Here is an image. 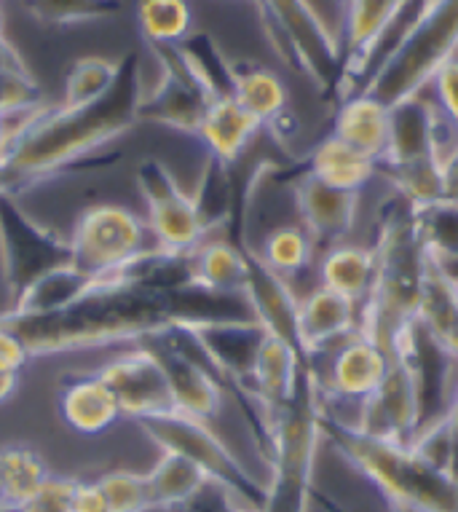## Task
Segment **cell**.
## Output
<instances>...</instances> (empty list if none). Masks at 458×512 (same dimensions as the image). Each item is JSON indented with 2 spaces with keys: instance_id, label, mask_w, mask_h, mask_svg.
I'll use <instances>...</instances> for the list:
<instances>
[{
  "instance_id": "cell-32",
  "label": "cell",
  "mask_w": 458,
  "mask_h": 512,
  "mask_svg": "<svg viewBox=\"0 0 458 512\" xmlns=\"http://www.w3.org/2000/svg\"><path fill=\"white\" fill-rule=\"evenodd\" d=\"M209 478L188 462L185 456L161 451L156 467L148 472L150 499H153V512H169L185 504L193 494H199L207 486Z\"/></svg>"
},
{
  "instance_id": "cell-23",
  "label": "cell",
  "mask_w": 458,
  "mask_h": 512,
  "mask_svg": "<svg viewBox=\"0 0 458 512\" xmlns=\"http://www.w3.org/2000/svg\"><path fill=\"white\" fill-rule=\"evenodd\" d=\"M260 129L263 126L258 118H252L234 97H228V100H215L209 105L196 137L207 145L212 159L223 161L225 167H234L247 153L252 140L258 137Z\"/></svg>"
},
{
  "instance_id": "cell-33",
  "label": "cell",
  "mask_w": 458,
  "mask_h": 512,
  "mask_svg": "<svg viewBox=\"0 0 458 512\" xmlns=\"http://www.w3.org/2000/svg\"><path fill=\"white\" fill-rule=\"evenodd\" d=\"M46 105L43 89L25 65L17 46L0 33V118L22 116Z\"/></svg>"
},
{
  "instance_id": "cell-16",
  "label": "cell",
  "mask_w": 458,
  "mask_h": 512,
  "mask_svg": "<svg viewBox=\"0 0 458 512\" xmlns=\"http://www.w3.org/2000/svg\"><path fill=\"white\" fill-rule=\"evenodd\" d=\"M97 376L116 395L121 416L126 419L140 421L177 411L167 376H164L159 360L145 346H132L126 352L116 354L113 360H108L97 370Z\"/></svg>"
},
{
  "instance_id": "cell-15",
  "label": "cell",
  "mask_w": 458,
  "mask_h": 512,
  "mask_svg": "<svg viewBox=\"0 0 458 512\" xmlns=\"http://www.w3.org/2000/svg\"><path fill=\"white\" fill-rule=\"evenodd\" d=\"M458 148V132L442 110L421 94L389 108V148L378 167H397L413 161L440 159L442 164Z\"/></svg>"
},
{
  "instance_id": "cell-40",
  "label": "cell",
  "mask_w": 458,
  "mask_h": 512,
  "mask_svg": "<svg viewBox=\"0 0 458 512\" xmlns=\"http://www.w3.org/2000/svg\"><path fill=\"white\" fill-rule=\"evenodd\" d=\"M97 483H100L102 494H105L108 512H153L148 475L116 470L102 475Z\"/></svg>"
},
{
  "instance_id": "cell-17",
  "label": "cell",
  "mask_w": 458,
  "mask_h": 512,
  "mask_svg": "<svg viewBox=\"0 0 458 512\" xmlns=\"http://www.w3.org/2000/svg\"><path fill=\"white\" fill-rule=\"evenodd\" d=\"M359 403V416L351 424L357 432L384 443L410 445L416 435L418 403L405 362L392 360L384 381Z\"/></svg>"
},
{
  "instance_id": "cell-43",
  "label": "cell",
  "mask_w": 458,
  "mask_h": 512,
  "mask_svg": "<svg viewBox=\"0 0 458 512\" xmlns=\"http://www.w3.org/2000/svg\"><path fill=\"white\" fill-rule=\"evenodd\" d=\"M73 512H108V502L102 494L100 483H75L73 494Z\"/></svg>"
},
{
  "instance_id": "cell-39",
  "label": "cell",
  "mask_w": 458,
  "mask_h": 512,
  "mask_svg": "<svg viewBox=\"0 0 458 512\" xmlns=\"http://www.w3.org/2000/svg\"><path fill=\"white\" fill-rule=\"evenodd\" d=\"M116 78L118 59H75V65L70 68V73H67L65 78V100H62V105H67V108H78V105H89V102L100 100L102 94L116 84Z\"/></svg>"
},
{
  "instance_id": "cell-28",
  "label": "cell",
  "mask_w": 458,
  "mask_h": 512,
  "mask_svg": "<svg viewBox=\"0 0 458 512\" xmlns=\"http://www.w3.org/2000/svg\"><path fill=\"white\" fill-rule=\"evenodd\" d=\"M306 172L322 180V183L341 188V191H354V194H359L378 175L373 159H367L365 153L354 151L351 145H346L335 135L325 137L309 153Z\"/></svg>"
},
{
  "instance_id": "cell-1",
  "label": "cell",
  "mask_w": 458,
  "mask_h": 512,
  "mask_svg": "<svg viewBox=\"0 0 458 512\" xmlns=\"http://www.w3.org/2000/svg\"><path fill=\"white\" fill-rule=\"evenodd\" d=\"M252 319L255 311L244 293H215L199 285L153 290L110 277L81 301L54 314L19 317L3 311L0 328H9L25 344L30 357H49L102 346H137L145 338L177 328Z\"/></svg>"
},
{
  "instance_id": "cell-19",
  "label": "cell",
  "mask_w": 458,
  "mask_h": 512,
  "mask_svg": "<svg viewBox=\"0 0 458 512\" xmlns=\"http://www.w3.org/2000/svg\"><path fill=\"white\" fill-rule=\"evenodd\" d=\"M244 295L255 311V319L266 328L268 336L279 338L290 349H295L300 357H306L298 325L300 301L292 293V287L287 285V279L268 269L250 244H247V287H244Z\"/></svg>"
},
{
  "instance_id": "cell-35",
  "label": "cell",
  "mask_w": 458,
  "mask_h": 512,
  "mask_svg": "<svg viewBox=\"0 0 458 512\" xmlns=\"http://www.w3.org/2000/svg\"><path fill=\"white\" fill-rule=\"evenodd\" d=\"M177 49L183 51L193 73L207 86L212 100H228L234 97V62L225 57L215 38L209 33H188L183 41L177 43Z\"/></svg>"
},
{
  "instance_id": "cell-30",
  "label": "cell",
  "mask_w": 458,
  "mask_h": 512,
  "mask_svg": "<svg viewBox=\"0 0 458 512\" xmlns=\"http://www.w3.org/2000/svg\"><path fill=\"white\" fill-rule=\"evenodd\" d=\"M234 100L252 118H258L263 129L290 110L282 78L258 62H234Z\"/></svg>"
},
{
  "instance_id": "cell-45",
  "label": "cell",
  "mask_w": 458,
  "mask_h": 512,
  "mask_svg": "<svg viewBox=\"0 0 458 512\" xmlns=\"http://www.w3.org/2000/svg\"><path fill=\"white\" fill-rule=\"evenodd\" d=\"M440 266H442V271H445V274H448V277L453 279V282H458V261L440 263Z\"/></svg>"
},
{
  "instance_id": "cell-5",
  "label": "cell",
  "mask_w": 458,
  "mask_h": 512,
  "mask_svg": "<svg viewBox=\"0 0 458 512\" xmlns=\"http://www.w3.org/2000/svg\"><path fill=\"white\" fill-rule=\"evenodd\" d=\"M322 381L314 362H303L295 392L268 424L271 480L260 512H309L314 494V462L322 440Z\"/></svg>"
},
{
  "instance_id": "cell-18",
  "label": "cell",
  "mask_w": 458,
  "mask_h": 512,
  "mask_svg": "<svg viewBox=\"0 0 458 512\" xmlns=\"http://www.w3.org/2000/svg\"><path fill=\"white\" fill-rule=\"evenodd\" d=\"M292 196H295L300 226L306 228L314 247H325V252L335 244H343L357 223L359 194L333 188L309 172H303L295 180Z\"/></svg>"
},
{
  "instance_id": "cell-29",
  "label": "cell",
  "mask_w": 458,
  "mask_h": 512,
  "mask_svg": "<svg viewBox=\"0 0 458 512\" xmlns=\"http://www.w3.org/2000/svg\"><path fill=\"white\" fill-rule=\"evenodd\" d=\"M196 285L215 293H244L247 287V244L207 239L193 250Z\"/></svg>"
},
{
  "instance_id": "cell-42",
  "label": "cell",
  "mask_w": 458,
  "mask_h": 512,
  "mask_svg": "<svg viewBox=\"0 0 458 512\" xmlns=\"http://www.w3.org/2000/svg\"><path fill=\"white\" fill-rule=\"evenodd\" d=\"M432 84L434 92H437V100H440L437 108L442 110V116L448 118L458 132V54L434 76Z\"/></svg>"
},
{
  "instance_id": "cell-48",
  "label": "cell",
  "mask_w": 458,
  "mask_h": 512,
  "mask_svg": "<svg viewBox=\"0 0 458 512\" xmlns=\"http://www.w3.org/2000/svg\"><path fill=\"white\" fill-rule=\"evenodd\" d=\"M247 3H252V6H258V0H247Z\"/></svg>"
},
{
  "instance_id": "cell-26",
  "label": "cell",
  "mask_w": 458,
  "mask_h": 512,
  "mask_svg": "<svg viewBox=\"0 0 458 512\" xmlns=\"http://www.w3.org/2000/svg\"><path fill=\"white\" fill-rule=\"evenodd\" d=\"M59 413L78 435H102L121 419L116 395L97 373L70 381L59 395Z\"/></svg>"
},
{
  "instance_id": "cell-24",
  "label": "cell",
  "mask_w": 458,
  "mask_h": 512,
  "mask_svg": "<svg viewBox=\"0 0 458 512\" xmlns=\"http://www.w3.org/2000/svg\"><path fill=\"white\" fill-rule=\"evenodd\" d=\"M333 135L378 164L389 148V108L370 94H354L338 105Z\"/></svg>"
},
{
  "instance_id": "cell-21",
  "label": "cell",
  "mask_w": 458,
  "mask_h": 512,
  "mask_svg": "<svg viewBox=\"0 0 458 512\" xmlns=\"http://www.w3.org/2000/svg\"><path fill=\"white\" fill-rule=\"evenodd\" d=\"M298 325L306 357L314 360L322 349L333 346L335 341L349 338L351 333H357V303H351L349 298H343V295L333 293L327 287H317L314 293H309L300 301Z\"/></svg>"
},
{
  "instance_id": "cell-47",
  "label": "cell",
  "mask_w": 458,
  "mask_h": 512,
  "mask_svg": "<svg viewBox=\"0 0 458 512\" xmlns=\"http://www.w3.org/2000/svg\"><path fill=\"white\" fill-rule=\"evenodd\" d=\"M6 126H9V118H0V143H3V135H6Z\"/></svg>"
},
{
  "instance_id": "cell-46",
  "label": "cell",
  "mask_w": 458,
  "mask_h": 512,
  "mask_svg": "<svg viewBox=\"0 0 458 512\" xmlns=\"http://www.w3.org/2000/svg\"><path fill=\"white\" fill-rule=\"evenodd\" d=\"M234 512H260V510H255V507H247V504H242V502H236Z\"/></svg>"
},
{
  "instance_id": "cell-25",
  "label": "cell",
  "mask_w": 458,
  "mask_h": 512,
  "mask_svg": "<svg viewBox=\"0 0 458 512\" xmlns=\"http://www.w3.org/2000/svg\"><path fill=\"white\" fill-rule=\"evenodd\" d=\"M102 282H108V279H97L73 263H65V266H57V269L46 271L43 277L35 279L33 285L11 303L9 311L19 314V317L54 314V311H62L73 306L75 301H81L86 293H92L94 287H100Z\"/></svg>"
},
{
  "instance_id": "cell-36",
  "label": "cell",
  "mask_w": 458,
  "mask_h": 512,
  "mask_svg": "<svg viewBox=\"0 0 458 512\" xmlns=\"http://www.w3.org/2000/svg\"><path fill=\"white\" fill-rule=\"evenodd\" d=\"M134 17L150 49L177 46L191 33L193 25V9L188 0H137Z\"/></svg>"
},
{
  "instance_id": "cell-38",
  "label": "cell",
  "mask_w": 458,
  "mask_h": 512,
  "mask_svg": "<svg viewBox=\"0 0 458 512\" xmlns=\"http://www.w3.org/2000/svg\"><path fill=\"white\" fill-rule=\"evenodd\" d=\"M22 3L41 25L51 27L113 19L124 11V0H22Z\"/></svg>"
},
{
  "instance_id": "cell-14",
  "label": "cell",
  "mask_w": 458,
  "mask_h": 512,
  "mask_svg": "<svg viewBox=\"0 0 458 512\" xmlns=\"http://www.w3.org/2000/svg\"><path fill=\"white\" fill-rule=\"evenodd\" d=\"M150 54L159 59L161 78L156 89L142 97L137 121L177 129L185 135H199L201 121L212 105V94L193 73L188 59L177 46H153Z\"/></svg>"
},
{
  "instance_id": "cell-10",
  "label": "cell",
  "mask_w": 458,
  "mask_h": 512,
  "mask_svg": "<svg viewBox=\"0 0 458 512\" xmlns=\"http://www.w3.org/2000/svg\"><path fill=\"white\" fill-rule=\"evenodd\" d=\"M405 362L416 389L418 421L413 440L448 419L458 395V354L442 341L424 317H416L405 330L397 357ZM410 440V443H413Z\"/></svg>"
},
{
  "instance_id": "cell-6",
  "label": "cell",
  "mask_w": 458,
  "mask_h": 512,
  "mask_svg": "<svg viewBox=\"0 0 458 512\" xmlns=\"http://www.w3.org/2000/svg\"><path fill=\"white\" fill-rule=\"evenodd\" d=\"M458 54V0H429L405 41L397 46L359 94H370L386 108L418 97Z\"/></svg>"
},
{
  "instance_id": "cell-41",
  "label": "cell",
  "mask_w": 458,
  "mask_h": 512,
  "mask_svg": "<svg viewBox=\"0 0 458 512\" xmlns=\"http://www.w3.org/2000/svg\"><path fill=\"white\" fill-rule=\"evenodd\" d=\"M75 483L78 480L49 475L46 483L14 512H73Z\"/></svg>"
},
{
  "instance_id": "cell-7",
  "label": "cell",
  "mask_w": 458,
  "mask_h": 512,
  "mask_svg": "<svg viewBox=\"0 0 458 512\" xmlns=\"http://www.w3.org/2000/svg\"><path fill=\"white\" fill-rule=\"evenodd\" d=\"M255 9L276 54L333 100L341 49L309 0H258Z\"/></svg>"
},
{
  "instance_id": "cell-27",
  "label": "cell",
  "mask_w": 458,
  "mask_h": 512,
  "mask_svg": "<svg viewBox=\"0 0 458 512\" xmlns=\"http://www.w3.org/2000/svg\"><path fill=\"white\" fill-rule=\"evenodd\" d=\"M375 277V255L373 247H359V244H335L325 252L319 279L327 290L349 298L351 303L367 301Z\"/></svg>"
},
{
  "instance_id": "cell-12",
  "label": "cell",
  "mask_w": 458,
  "mask_h": 512,
  "mask_svg": "<svg viewBox=\"0 0 458 512\" xmlns=\"http://www.w3.org/2000/svg\"><path fill=\"white\" fill-rule=\"evenodd\" d=\"M137 346H145L159 360L177 411L201 421L215 419L223 408L225 384L188 330H169L161 336L145 338Z\"/></svg>"
},
{
  "instance_id": "cell-44",
  "label": "cell",
  "mask_w": 458,
  "mask_h": 512,
  "mask_svg": "<svg viewBox=\"0 0 458 512\" xmlns=\"http://www.w3.org/2000/svg\"><path fill=\"white\" fill-rule=\"evenodd\" d=\"M19 376L14 373H0V403H6L14 392H17Z\"/></svg>"
},
{
  "instance_id": "cell-34",
  "label": "cell",
  "mask_w": 458,
  "mask_h": 512,
  "mask_svg": "<svg viewBox=\"0 0 458 512\" xmlns=\"http://www.w3.org/2000/svg\"><path fill=\"white\" fill-rule=\"evenodd\" d=\"M413 226L424 244V250L437 263L458 261V202L456 199H434L426 204H410Z\"/></svg>"
},
{
  "instance_id": "cell-8",
  "label": "cell",
  "mask_w": 458,
  "mask_h": 512,
  "mask_svg": "<svg viewBox=\"0 0 458 512\" xmlns=\"http://www.w3.org/2000/svg\"><path fill=\"white\" fill-rule=\"evenodd\" d=\"M150 443H156L161 451L185 456L193 462L212 483L223 486L236 502L263 510L266 502V486H260L252 478L247 467L234 456V451L215 435L209 421L193 419L183 411H169L161 416L137 421Z\"/></svg>"
},
{
  "instance_id": "cell-3",
  "label": "cell",
  "mask_w": 458,
  "mask_h": 512,
  "mask_svg": "<svg viewBox=\"0 0 458 512\" xmlns=\"http://www.w3.org/2000/svg\"><path fill=\"white\" fill-rule=\"evenodd\" d=\"M373 255L375 277L359 311V333L394 360L410 322L421 317L429 277V252L416 234L410 202L402 196L381 210Z\"/></svg>"
},
{
  "instance_id": "cell-49",
  "label": "cell",
  "mask_w": 458,
  "mask_h": 512,
  "mask_svg": "<svg viewBox=\"0 0 458 512\" xmlns=\"http://www.w3.org/2000/svg\"><path fill=\"white\" fill-rule=\"evenodd\" d=\"M338 3H341V6H343V3H346V0H338Z\"/></svg>"
},
{
  "instance_id": "cell-37",
  "label": "cell",
  "mask_w": 458,
  "mask_h": 512,
  "mask_svg": "<svg viewBox=\"0 0 458 512\" xmlns=\"http://www.w3.org/2000/svg\"><path fill=\"white\" fill-rule=\"evenodd\" d=\"M314 242L303 226H279L263 239L258 258L279 277L290 279L306 269L314 258Z\"/></svg>"
},
{
  "instance_id": "cell-20",
  "label": "cell",
  "mask_w": 458,
  "mask_h": 512,
  "mask_svg": "<svg viewBox=\"0 0 458 512\" xmlns=\"http://www.w3.org/2000/svg\"><path fill=\"white\" fill-rule=\"evenodd\" d=\"M389 365L392 357L357 330L349 338H343L338 346L327 387L333 395L346 400H365L384 381Z\"/></svg>"
},
{
  "instance_id": "cell-50",
  "label": "cell",
  "mask_w": 458,
  "mask_h": 512,
  "mask_svg": "<svg viewBox=\"0 0 458 512\" xmlns=\"http://www.w3.org/2000/svg\"><path fill=\"white\" fill-rule=\"evenodd\" d=\"M456 285H458V282H456Z\"/></svg>"
},
{
  "instance_id": "cell-4",
  "label": "cell",
  "mask_w": 458,
  "mask_h": 512,
  "mask_svg": "<svg viewBox=\"0 0 458 512\" xmlns=\"http://www.w3.org/2000/svg\"><path fill=\"white\" fill-rule=\"evenodd\" d=\"M319 432L333 443L338 454L357 467L381 494L389 507H408L416 512H458V483L448 470L434 467L410 445L375 440L341 421L322 405Z\"/></svg>"
},
{
  "instance_id": "cell-22",
  "label": "cell",
  "mask_w": 458,
  "mask_h": 512,
  "mask_svg": "<svg viewBox=\"0 0 458 512\" xmlns=\"http://www.w3.org/2000/svg\"><path fill=\"white\" fill-rule=\"evenodd\" d=\"M309 362L306 357H300L295 349L279 341V338L268 336L260 344L258 360H255V370H252V397L263 411L266 427L271 424L276 413L282 411L287 400L295 392L298 384L300 365ZM268 456V454H266Z\"/></svg>"
},
{
  "instance_id": "cell-13",
  "label": "cell",
  "mask_w": 458,
  "mask_h": 512,
  "mask_svg": "<svg viewBox=\"0 0 458 512\" xmlns=\"http://www.w3.org/2000/svg\"><path fill=\"white\" fill-rule=\"evenodd\" d=\"M137 188L148 207V228L156 247L172 255H191L209 239L196 202L177 185L175 175L159 159L137 164Z\"/></svg>"
},
{
  "instance_id": "cell-9",
  "label": "cell",
  "mask_w": 458,
  "mask_h": 512,
  "mask_svg": "<svg viewBox=\"0 0 458 512\" xmlns=\"http://www.w3.org/2000/svg\"><path fill=\"white\" fill-rule=\"evenodd\" d=\"M67 242L73 252L70 263L97 279L116 277L142 252L156 247L148 223L121 204H94L81 212Z\"/></svg>"
},
{
  "instance_id": "cell-2",
  "label": "cell",
  "mask_w": 458,
  "mask_h": 512,
  "mask_svg": "<svg viewBox=\"0 0 458 512\" xmlns=\"http://www.w3.org/2000/svg\"><path fill=\"white\" fill-rule=\"evenodd\" d=\"M142 102V65L137 51L118 59V78L100 100L78 108L41 105L9 118L0 143V194H27L73 172L110 169L121 153L102 145L132 132Z\"/></svg>"
},
{
  "instance_id": "cell-11",
  "label": "cell",
  "mask_w": 458,
  "mask_h": 512,
  "mask_svg": "<svg viewBox=\"0 0 458 512\" xmlns=\"http://www.w3.org/2000/svg\"><path fill=\"white\" fill-rule=\"evenodd\" d=\"M73 261L70 242L27 215L19 196L0 194V269L17 301L46 271Z\"/></svg>"
},
{
  "instance_id": "cell-31",
  "label": "cell",
  "mask_w": 458,
  "mask_h": 512,
  "mask_svg": "<svg viewBox=\"0 0 458 512\" xmlns=\"http://www.w3.org/2000/svg\"><path fill=\"white\" fill-rule=\"evenodd\" d=\"M51 472L27 445L0 448V512H14L46 483Z\"/></svg>"
}]
</instances>
